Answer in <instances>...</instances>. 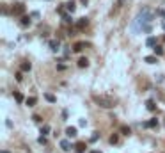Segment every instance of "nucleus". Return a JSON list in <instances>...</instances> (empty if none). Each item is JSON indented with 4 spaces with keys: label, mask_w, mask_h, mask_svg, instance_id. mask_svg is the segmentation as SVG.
Listing matches in <instances>:
<instances>
[{
    "label": "nucleus",
    "mask_w": 165,
    "mask_h": 153,
    "mask_svg": "<svg viewBox=\"0 0 165 153\" xmlns=\"http://www.w3.org/2000/svg\"><path fill=\"white\" fill-rule=\"evenodd\" d=\"M94 101L103 109H112L116 105V100H112L110 96H94Z\"/></svg>",
    "instance_id": "f257e3e1"
},
{
    "label": "nucleus",
    "mask_w": 165,
    "mask_h": 153,
    "mask_svg": "<svg viewBox=\"0 0 165 153\" xmlns=\"http://www.w3.org/2000/svg\"><path fill=\"white\" fill-rule=\"evenodd\" d=\"M13 13H14L16 16H18V14H23V13H25V5H23V4H16V5L13 7Z\"/></svg>",
    "instance_id": "f03ea898"
},
{
    "label": "nucleus",
    "mask_w": 165,
    "mask_h": 153,
    "mask_svg": "<svg viewBox=\"0 0 165 153\" xmlns=\"http://www.w3.org/2000/svg\"><path fill=\"white\" fill-rule=\"evenodd\" d=\"M60 148H62L64 151H69L71 148H75L73 144H71V142L68 141V139H62V141H60Z\"/></svg>",
    "instance_id": "7ed1b4c3"
},
{
    "label": "nucleus",
    "mask_w": 165,
    "mask_h": 153,
    "mask_svg": "<svg viewBox=\"0 0 165 153\" xmlns=\"http://www.w3.org/2000/svg\"><path fill=\"white\" fill-rule=\"evenodd\" d=\"M64 5H66V11H68V13H71V14L75 13V9H76V4L73 2V0H69V2H66Z\"/></svg>",
    "instance_id": "20e7f679"
},
{
    "label": "nucleus",
    "mask_w": 165,
    "mask_h": 153,
    "mask_svg": "<svg viewBox=\"0 0 165 153\" xmlns=\"http://www.w3.org/2000/svg\"><path fill=\"white\" fill-rule=\"evenodd\" d=\"M62 20H64V22H66L68 25H73V23H75V20L71 18V13H66V11L62 13Z\"/></svg>",
    "instance_id": "39448f33"
},
{
    "label": "nucleus",
    "mask_w": 165,
    "mask_h": 153,
    "mask_svg": "<svg viewBox=\"0 0 165 153\" xmlns=\"http://www.w3.org/2000/svg\"><path fill=\"white\" fill-rule=\"evenodd\" d=\"M60 46V41H57V39H53V41H50V50H51V52H59V48Z\"/></svg>",
    "instance_id": "423d86ee"
},
{
    "label": "nucleus",
    "mask_w": 165,
    "mask_h": 153,
    "mask_svg": "<svg viewBox=\"0 0 165 153\" xmlns=\"http://www.w3.org/2000/svg\"><path fill=\"white\" fill-rule=\"evenodd\" d=\"M144 126H146V128H156V126H158V119H156V118L149 119L147 123H144Z\"/></svg>",
    "instance_id": "0eeeda50"
},
{
    "label": "nucleus",
    "mask_w": 165,
    "mask_h": 153,
    "mask_svg": "<svg viewBox=\"0 0 165 153\" xmlns=\"http://www.w3.org/2000/svg\"><path fill=\"white\" fill-rule=\"evenodd\" d=\"M87 23H89V20H87V18H78V22H76V29H84V27H87Z\"/></svg>",
    "instance_id": "6e6552de"
},
{
    "label": "nucleus",
    "mask_w": 165,
    "mask_h": 153,
    "mask_svg": "<svg viewBox=\"0 0 165 153\" xmlns=\"http://www.w3.org/2000/svg\"><path fill=\"white\" fill-rule=\"evenodd\" d=\"M66 135L68 137H76V126H68L66 128Z\"/></svg>",
    "instance_id": "1a4fd4ad"
},
{
    "label": "nucleus",
    "mask_w": 165,
    "mask_h": 153,
    "mask_svg": "<svg viewBox=\"0 0 165 153\" xmlns=\"http://www.w3.org/2000/svg\"><path fill=\"white\" fill-rule=\"evenodd\" d=\"M146 45H147L149 48H154V46H156V37H153V36L147 37V39H146Z\"/></svg>",
    "instance_id": "9d476101"
},
{
    "label": "nucleus",
    "mask_w": 165,
    "mask_h": 153,
    "mask_svg": "<svg viewBox=\"0 0 165 153\" xmlns=\"http://www.w3.org/2000/svg\"><path fill=\"white\" fill-rule=\"evenodd\" d=\"M25 103H27L28 107H34V105L37 103V98H36V96H30V98H27V100H25Z\"/></svg>",
    "instance_id": "9b49d317"
},
{
    "label": "nucleus",
    "mask_w": 165,
    "mask_h": 153,
    "mask_svg": "<svg viewBox=\"0 0 165 153\" xmlns=\"http://www.w3.org/2000/svg\"><path fill=\"white\" fill-rule=\"evenodd\" d=\"M87 66H89V61L85 57H80L78 59V68H87Z\"/></svg>",
    "instance_id": "f8f14e48"
},
{
    "label": "nucleus",
    "mask_w": 165,
    "mask_h": 153,
    "mask_svg": "<svg viewBox=\"0 0 165 153\" xmlns=\"http://www.w3.org/2000/svg\"><path fill=\"white\" fill-rule=\"evenodd\" d=\"M75 150H76L78 153H84V151H85V142H76V144H75Z\"/></svg>",
    "instance_id": "ddd939ff"
},
{
    "label": "nucleus",
    "mask_w": 165,
    "mask_h": 153,
    "mask_svg": "<svg viewBox=\"0 0 165 153\" xmlns=\"http://www.w3.org/2000/svg\"><path fill=\"white\" fill-rule=\"evenodd\" d=\"M45 100H46V101H50V103H55V101H57V98L51 95V93H45Z\"/></svg>",
    "instance_id": "4468645a"
},
{
    "label": "nucleus",
    "mask_w": 165,
    "mask_h": 153,
    "mask_svg": "<svg viewBox=\"0 0 165 153\" xmlns=\"http://www.w3.org/2000/svg\"><path fill=\"white\" fill-rule=\"evenodd\" d=\"M144 61H146L147 64H154V63H158V61H156V55H147V57H144Z\"/></svg>",
    "instance_id": "2eb2a0df"
},
{
    "label": "nucleus",
    "mask_w": 165,
    "mask_h": 153,
    "mask_svg": "<svg viewBox=\"0 0 165 153\" xmlns=\"http://www.w3.org/2000/svg\"><path fill=\"white\" fill-rule=\"evenodd\" d=\"M20 23H22L23 27H28V25H30V16H22V20H20Z\"/></svg>",
    "instance_id": "dca6fc26"
},
{
    "label": "nucleus",
    "mask_w": 165,
    "mask_h": 153,
    "mask_svg": "<svg viewBox=\"0 0 165 153\" xmlns=\"http://www.w3.org/2000/svg\"><path fill=\"white\" fill-rule=\"evenodd\" d=\"M121 134H122V135H130V134H131V130H130V126H126V125H122V126H121Z\"/></svg>",
    "instance_id": "f3484780"
},
{
    "label": "nucleus",
    "mask_w": 165,
    "mask_h": 153,
    "mask_svg": "<svg viewBox=\"0 0 165 153\" xmlns=\"http://www.w3.org/2000/svg\"><path fill=\"white\" fill-rule=\"evenodd\" d=\"M84 46H85V43H75L73 50H75V52H82V50H84Z\"/></svg>",
    "instance_id": "a211bd4d"
},
{
    "label": "nucleus",
    "mask_w": 165,
    "mask_h": 153,
    "mask_svg": "<svg viewBox=\"0 0 165 153\" xmlns=\"http://www.w3.org/2000/svg\"><path fill=\"white\" fill-rule=\"evenodd\" d=\"M146 107H147V110H154V109H156V105H154L153 100H147L146 101Z\"/></svg>",
    "instance_id": "6ab92c4d"
},
{
    "label": "nucleus",
    "mask_w": 165,
    "mask_h": 153,
    "mask_svg": "<svg viewBox=\"0 0 165 153\" xmlns=\"http://www.w3.org/2000/svg\"><path fill=\"white\" fill-rule=\"evenodd\" d=\"M32 69V64L30 63H22V71H30Z\"/></svg>",
    "instance_id": "aec40b11"
},
{
    "label": "nucleus",
    "mask_w": 165,
    "mask_h": 153,
    "mask_svg": "<svg viewBox=\"0 0 165 153\" xmlns=\"http://www.w3.org/2000/svg\"><path fill=\"white\" fill-rule=\"evenodd\" d=\"M153 50H154V54H156V55H163V48H162L160 45H156V46H154Z\"/></svg>",
    "instance_id": "412c9836"
},
{
    "label": "nucleus",
    "mask_w": 165,
    "mask_h": 153,
    "mask_svg": "<svg viewBox=\"0 0 165 153\" xmlns=\"http://www.w3.org/2000/svg\"><path fill=\"white\" fill-rule=\"evenodd\" d=\"M14 98H16V101H18V103H23V101H25L22 93H14Z\"/></svg>",
    "instance_id": "4be33fe9"
},
{
    "label": "nucleus",
    "mask_w": 165,
    "mask_h": 153,
    "mask_svg": "<svg viewBox=\"0 0 165 153\" xmlns=\"http://www.w3.org/2000/svg\"><path fill=\"white\" fill-rule=\"evenodd\" d=\"M41 134H43V135L50 134V126H48V125H43V128H41Z\"/></svg>",
    "instance_id": "5701e85b"
},
{
    "label": "nucleus",
    "mask_w": 165,
    "mask_h": 153,
    "mask_svg": "<svg viewBox=\"0 0 165 153\" xmlns=\"http://www.w3.org/2000/svg\"><path fill=\"white\" fill-rule=\"evenodd\" d=\"M117 141H119V135H117V134H114V135L110 137V144H116Z\"/></svg>",
    "instance_id": "b1692460"
},
{
    "label": "nucleus",
    "mask_w": 165,
    "mask_h": 153,
    "mask_svg": "<svg viewBox=\"0 0 165 153\" xmlns=\"http://www.w3.org/2000/svg\"><path fill=\"white\" fill-rule=\"evenodd\" d=\"M37 142H39V144H46V137H45V135H41V137L37 139Z\"/></svg>",
    "instance_id": "393cba45"
},
{
    "label": "nucleus",
    "mask_w": 165,
    "mask_h": 153,
    "mask_svg": "<svg viewBox=\"0 0 165 153\" xmlns=\"http://www.w3.org/2000/svg\"><path fill=\"white\" fill-rule=\"evenodd\" d=\"M98 137H99V134H98V132H94V134H92V137H91V141H92V142H96V141H98Z\"/></svg>",
    "instance_id": "a878e982"
},
{
    "label": "nucleus",
    "mask_w": 165,
    "mask_h": 153,
    "mask_svg": "<svg viewBox=\"0 0 165 153\" xmlns=\"http://www.w3.org/2000/svg\"><path fill=\"white\" fill-rule=\"evenodd\" d=\"M78 125H80V126H85V125H87V121H85V119H80V121H78Z\"/></svg>",
    "instance_id": "bb28decb"
},
{
    "label": "nucleus",
    "mask_w": 165,
    "mask_h": 153,
    "mask_svg": "<svg viewBox=\"0 0 165 153\" xmlns=\"http://www.w3.org/2000/svg\"><path fill=\"white\" fill-rule=\"evenodd\" d=\"M156 14H160V16H163V18H165V11H163V9H158Z\"/></svg>",
    "instance_id": "cd10ccee"
},
{
    "label": "nucleus",
    "mask_w": 165,
    "mask_h": 153,
    "mask_svg": "<svg viewBox=\"0 0 165 153\" xmlns=\"http://www.w3.org/2000/svg\"><path fill=\"white\" fill-rule=\"evenodd\" d=\"M22 78H23V77H22V73L18 71V73H16V80H18V82H22Z\"/></svg>",
    "instance_id": "c85d7f7f"
},
{
    "label": "nucleus",
    "mask_w": 165,
    "mask_h": 153,
    "mask_svg": "<svg viewBox=\"0 0 165 153\" xmlns=\"http://www.w3.org/2000/svg\"><path fill=\"white\" fill-rule=\"evenodd\" d=\"M32 119L36 121V123H41V118H39V116H32Z\"/></svg>",
    "instance_id": "c756f323"
},
{
    "label": "nucleus",
    "mask_w": 165,
    "mask_h": 153,
    "mask_svg": "<svg viewBox=\"0 0 165 153\" xmlns=\"http://www.w3.org/2000/svg\"><path fill=\"white\" fill-rule=\"evenodd\" d=\"M89 153H101V151H98V150H91Z\"/></svg>",
    "instance_id": "7c9ffc66"
},
{
    "label": "nucleus",
    "mask_w": 165,
    "mask_h": 153,
    "mask_svg": "<svg viewBox=\"0 0 165 153\" xmlns=\"http://www.w3.org/2000/svg\"><path fill=\"white\" fill-rule=\"evenodd\" d=\"M162 27H163V30H165V22H163V23H162Z\"/></svg>",
    "instance_id": "2f4dec72"
},
{
    "label": "nucleus",
    "mask_w": 165,
    "mask_h": 153,
    "mask_svg": "<svg viewBox=\"0 0 165 153\" xmlns=\"http://www.w3.org/2000/svg\"><path fill=\"white\" fill-rule=\"evenodd\" d=\"M2 153H9V151H2Z\"/></svg>",
    "instance_id": "473e14b6"
},
{
    "label": "nucleus",
    "mask_w": 165,
    "mask_h": 153,
    "mask_svg": "<svg viewBox=\"0 0 165 153\" xmlns=\"http://www.w3.org/2000/svg\"><path fill=\"white\" fill-rule=\"evenodd\" d=\"M48 2H50V0H48Z\"/></svg>",
    "instance_id": "72a5a7b5"
}]
</instances>
